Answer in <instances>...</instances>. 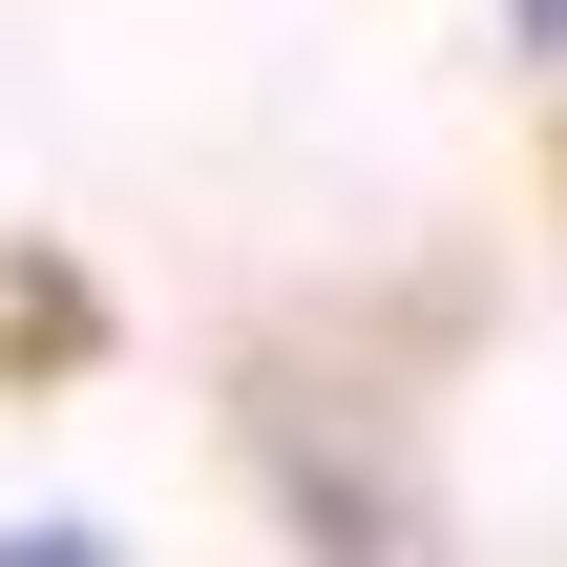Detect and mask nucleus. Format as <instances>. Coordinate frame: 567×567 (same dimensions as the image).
I'll use <instances>...</instances> for the list:
<instances>
[]
</instances>
